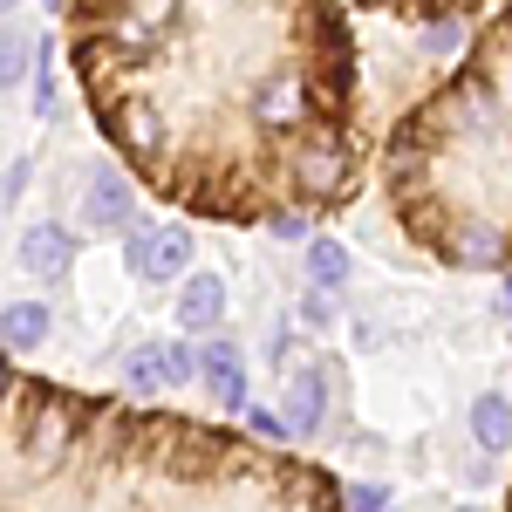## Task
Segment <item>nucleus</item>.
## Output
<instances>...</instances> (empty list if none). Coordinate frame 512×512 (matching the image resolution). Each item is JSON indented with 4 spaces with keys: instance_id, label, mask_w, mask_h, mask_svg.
I'll use <instances>...</instances> for the list:
<instances>
[{
    "instance_id": "obj_3",
    "label": "nucleus",
    "mask_w": 512,
    "mask_h": 512,
    "mask_svg": "<svg viewBox=\"0 0 512 512\" xmlns=\"http://www.w3.org/2000/svg\"><path fill=\"white\" fill-rule=\"evenodd\" d=\"M376 178L417 253L458 274H512V0L390 123Z\"/></svg>"
},
{
    "instance_id": "obj_12",
    "label": "nucleus",
    "mask_w": 512,
    "mask_h": 512,
    "mask_svg": "<svg viewBox=\"0 0 512 512\" xmlns=\"http://www.w3.org/2000/svg\"><path fill=\"white\" fill-rule=\"evenodd\" d=\"M48 328H55V321H48L41 301H7V315H0V342H7L14 355H28V349L48 342Z\"/></svg>"
},
{
    "instance_id": "obj_6",
    "label": "nucleus",
    "mask_w": 512,
    "mask_h": 512,
    "mask_svg": "<svg viewBox=\"0 0 512 512\" xmlns=\"http://www.w3.org/2000/svg\"><path fill=\"white\" fill-rule=\"evenodd\" d=\"M280 417H287V431H294V437H315V431H321V417H328V369H321V362H301V369H287Z\"/></svg>"
},
{
    "instance_id": "obj_9",
    "label": "nucleus",
    "mask_w": 512,
    "mask_h": 512,
    "mask_svg": "<svg viewBox=\"0 0 512 512\" xmlns=\"http://www.w3.org/2000/svg\"><path fill=\"white\" fill-rule=\"evenodd\" d=\"M171 315H178V328L185 335H212L219 321H226V280L219 274H185L178 280V301H171Z\"/></svg>"
},
{
    "instance_id": "obj_14",
    "label": "nucleus",
    "mask_w": 512,
    "mask_h": 512,
    "mask_svg": "<svg viewBox=\"0 0 512 512\" xmlns=\"http://www.w3.org/2000/svg\"><path fill=\"white\" fill-rule=\"evenodd\" d=\"M123 390H130V396H158V390H171L158 342H137V349L123 355Z\"/></svg>"
},
{
    "instance_id": "obj_1",
    "label": "nucleus",
    "mask_w": 512,
    "mask_h": 512,
    "mask_svg": "<svg viewBox=\"0 0 512 512\" xmlns=\"http://www.w3.org/2000/svg\"><path fill=\"white\" fill-rule=\"evenodd\" d=\"M62 41L103 144L192 219H328L369 178L342 0H62Z\"/></svg>"
},
{
    "instance_id": "obj_13",
    "label": "nucleus",
    "mask_w": 512,
    "mask_h": 512,
    "mask_svg": "<svg viewBox=\"0 0 512 512\" xmlns=\"http://www.w3.org/2000/svg\"><path fill=\"white\" fill-rule=\"evenodd\" d=\"M362 14H396V21H437V14H485L492 0H355Z\"/></svg>"
},
{
    "instance_id": "obj_8",
    "label": "nucleus",
    "mask_w": 512,
    "mask_h": 512,
    "mask_svg": "<svg viewBox=\"0 0 512 512\" xmlns=\"http://www.w3.org/2000/svg\"><path fill=\"white\" fill-rule=\"evenodd\" d=\"M14 260L35 280H69V267H76V233L69 226H28V233L14 239Z\"/></svg>"
},
{
    "instance_id": "obj_10",
    "label": "nucleus",
    "mask_w": 512,
    "mask_h": 512,
    "mask_svg": "<svg viewBox=\"0 0 512 512\" xmlns=\"http://www.w3.org/2000/svg\"><path fill=\"white\" fill-rule=\"evenodd\" d=\"M472 444L478 451H512V396L506 390H485V396H472Z\"/></svg>"
},
{
    "instance_id": "obj_7",
    "label": "nucleus",
    "mask_w": 512,
    "mask_h": 512,
    "mask_svg": "<svg viewBox=\"0 0 512 512\" xmlns=\"http://www.w3.org/2000/svg\"><path fill=\"white\" fill-rule=\"evenodd\" d=\"M198 362H205V369H198V383L219 396L226 410H246V355H239L233 335H219V328H212V335L198 342Z\"/></svg>"
},
{
    "instance_id": "obj_16",
    "label": "nucleus",
    "mask_w": 512,
    "mask_h": 512,
    "mask_svg": "<svg viewBox=\"0 0 512 512\" xmlns=\"http://www.w3.org/2000/svg\"><path fill=\"white\" fill-rule=\"evenodd\" d=\"M158 349H164V376H171V390H185V383H192L198 369H205L192 342H158Z\"/></svg>"
},
{
    "instance_id": "obj_4",
    "label": "nucleus",
    "mask_w": 512,
    "mask_h": 512,
    "mask_svg": "<svg viewBox=\"0 0 512 512\" xmlns=\"http://www.w3.org/2000/svg\"><path fill=\"white\" fill-rule=\"evenodd\" d=\"M123 267L151 287H171V280L192 274V226H137L123 239Z\"/></svg>"
},
{
    "instance_id": "obj_5",
    "label": "nucleus",
    "mask_w": 512,
    "mask_h": 512,
    "mask_svg": "<svg viewBox=\"0 0 512 512\" xmlns=\"http://www.w3.org/2000/svg\"><path fill=\"white\" fill-rule=\"evenodd\" d=\"M137 171L130 164H103L82 185V233H137Z\"/></svg>"
},
{
    "instance_id": "obj_2",
    "label": "nucleus",
    "mask_w": 512,
    "mask_h": 512,
    "mask_svg": "<svg viewBox=\"0 0 512 512\" xmlns=\"http://www.w3.org/2000/svg\"><path fill=\"white\" fill-rule=\"evenodd\" d=\"M7 512L28 506H349V485L198 417L7 376Z\"/></svg>"
},
{
    "instance_id": "obj_19",
    "label": "nucleus",
    "mask_w": 512,
    "mask_h": 512,
    "mask_svg": "<svg viewBox=\"0 0 512 512\" xmlns=\"http://www.w3.org/2000/svg\"><path fill=\"white\" fill-rule=\"evenodd\" d=\"M21 185H28V158H14V164H7V178H0V198L14 205V198H21Z\"/></svg>"
},
{
    "instance_id": "obj_20",
    "label": "nucleus",
    "mask_w": 512,
    "mask_h": 512,
    "mask_svg": "<svg viewBox=\"0 0 512 512\" xmlns=\"http://www.w3.org/2000/svg\"><path fill=\"white\" fill-rule=\"evenodd\" d=\"M301 321H308V328H328V294H308V301H301Z\"/></svg>"
},
{
    "instance_id": "obj_11",
    "label": "nucleus",
    "mask_w": 512,
    "mask_h": 512,
    "mask_svg": "<svg viewBox=\"0 0 512 512\" xmlns=\"http://www.w3.org/2000/svg\"><path fill=\"white\" fill-rule=\"evenodd\" d=\"M349 274H355V260H349V246H342V239H328V233L308 239V287L342 294V287H349Z\"/></svg>"
},
{
    "instance_id": "obj_21",
    "label": "nucleus",
    "mask_w": 512,
    "mask_h": 512,
    "mask_svg": "<svg viewBox=\"0 0 512 512\" xmlns=\"http://www.w3.org/2000/svg\"><path fill=\"white\" fill-rule=\"evenodd\" d=\"M499 308H506V321H512V274H506V287H499Z\"/></svg>"
},
{
    "instance_id": "obj_17",
    "label": "nucleus",
    "mask_w": 512,
    "mask_h": 512,
    "mask_svg": "<svg viewBox=\"0 0 512 512\" xmlns=\"http://www.w3.org/2000/svg\"><path fill=\"white\" fill-rule=\"evenodd\" d=\"M239 417H246V431H253V437H274V444H280V437H294V431H287V417H274V410H253V403H246Z\"/></svg>"
},
{
    "instance_id": "obj_15",
    "label": "nucleus",
    "mask_w": 512,
    "mask_h": 512,
    "mask_svg": "<svg viewBox=\"0 0 512 512\" xmlns=\"http://www.w3.org/2000/svg\"><path fill=\"white\" fill-rule=\"evenodd\" d=\"M7 89L28 82V28H21V7H7V69H0Z\"/></svg>"
},
{
    "instance_id": "obj_18",
    "label": "nucleus",
    "mask_w": 512,
    "mask_h": 512,
    "mask_svg": "<svg viewBox=\"0 0 512 512\" xmlns=\"http://www.w3.org/2000/svg\"><path fill=\"white\" fill-rule=\"evenodd\" d=\"M349 506H362V512H383V506H390V485L362 478V485H349Z\"/></svg>"
}]
</instances>
